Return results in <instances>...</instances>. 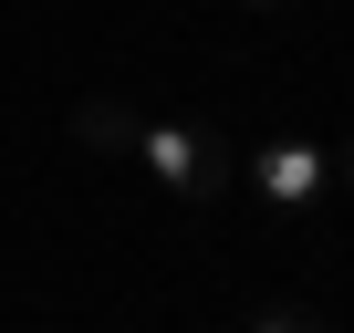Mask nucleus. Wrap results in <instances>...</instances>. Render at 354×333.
<instances>
[{"mask_svg":"<svg viewBox=\"0 0 354 333\" xmlns=\"http://www.w3.org/2000/svg\"><path fill=\"white\" fill-rule=\"evenodd\" d=\"M73 135H84V146H104V156H125L136 104H125V94H84V104H73Z\"/></svg>","mask_w":354,"mask_h":333,"instance_id":"7ed1b4c3","label":"nucleus"},{"mask_svg":"<svg viewBox=\"0 0 354 333\" xmlns=\"http://www.w3.org/2000/svg\"><path fill=\"white\" fill-rule=\"evenodd\" d=\"M240 178H250L271 209H313V198L333 188V156H323V146H302V135H271L261 156H240Z\"/></svg>","mask_w":354,"mask_h":333,"instance_id":"f03ea898","label":"nucleus"},{"mask_svg":"<svg viewBox=\"0 0 354 333\" xmlns=\"http://www.w3.org/2000/svg\"><path fill=\"white\" fill-rule=\"evenodd\" d=\"M333 166H344V188H354V135H344V146H333Z\"/></svg>","mask_w":354,"mask_h":333,"instance_id":"39448f33","label":"nucleus"},{"mask_svg":"<svg viewBox=\"0 0 354 333\" xmlns=\"http://www.w3.org/2000/svg\"><path fill=\"white\" fill-rule=\"evenodd\" d=\"M125 156L146 166L167 198H188V209H219V198L240 188V146H230V135H209V125H177V115H136Z\"/></svg>","mask_w":354,"mask_h":333,"instance_id":"f257e3e1","label":"nucleus"},{"mask_svg":"<svg viewBox=\"0 0 354 333\" xmlns=\"http://www.w3.org/2000/svg\"><path fill=\"white\" fill-rule=\"evenodd\" d=\"M240 333H333V323H323L313 302H261V312H250Z\"/></svg>","mask_w":354,"mask_h":333,"instance_id":"20e7f679","label":"nucleus"},{"mask_svg":"<svg viewBox=\"0 0 354 333\" xmlns=\"http://www.w3.org/2000/svg\"><path fill=\"white\" fill-rule=\"evenodd\" d=\"M240 11H292V0H240Z\"/></svg>","mask_w":354,"mask_h":333,"instance_id":"423d86ee","label":"nucleus"}]
</instances>
